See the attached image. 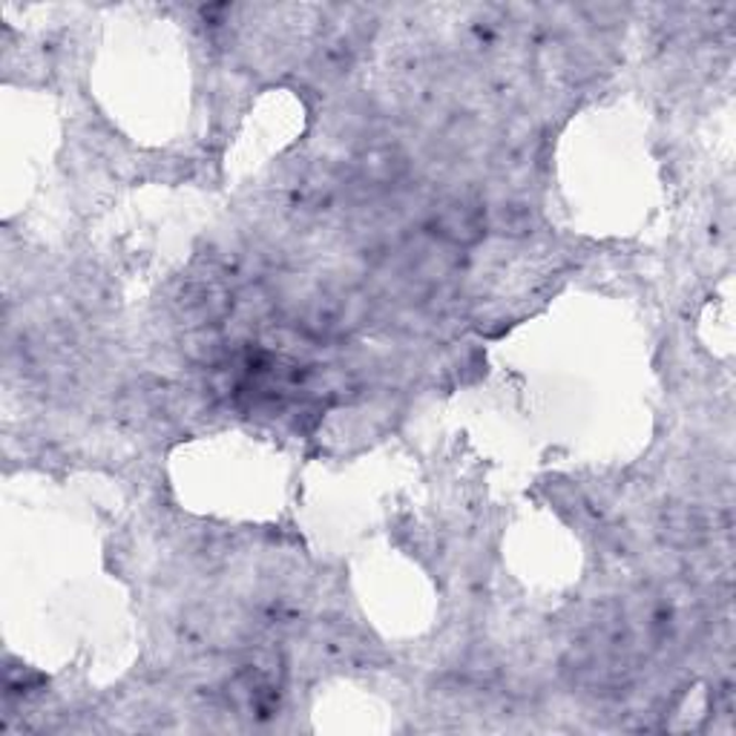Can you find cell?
<instances>
[{"mask_svg": "<svg viewBox=\"0 0 736 736\" xmlns=\"http://www.w3.org/2000/svg\"><path fill=\"white\" fill-rule=\"evenodd\" d=\"M437 231H441L443 240L455 242H475L483 231V213L478 208H469V205H449L437 213Z\"/></svg>", "mask_w": 736, "mask_h": 736, "instance_id": "1", "label": "cell"}]
</instances>
